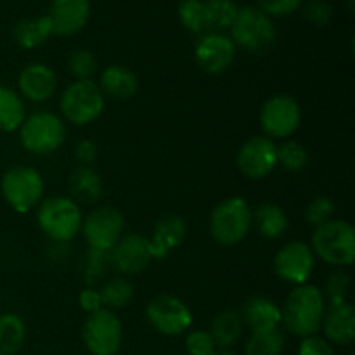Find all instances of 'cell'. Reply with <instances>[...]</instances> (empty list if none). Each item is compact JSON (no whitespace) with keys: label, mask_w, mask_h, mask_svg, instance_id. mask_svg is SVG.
Wrapping results in <instances>:
<instances>
[{"label":"cell","mask_w":355,"mask_h":355,"mask_svg":"<svg viewBox=\"0 0 355 355\" xmlns=\"http://www.w3.org/2000/svg\"><path fill=\"white\" fill-rule=\"evenodd\" d=\"M253 211L243 198H227L210 215V234L218 245L232 246L250 234Z\"/></svg>","instance_id":"obj_4"},{"label":"cell","mask_w":355,"mask_h":355,"mask_svg":"<svg viewBox=\"0 0 355 355\" xmlns=\"http://www.w3.org/2000/svg\"><path fill=\"white\" fill-rule=\"evenodd\" d=\"M17 87H19V96L24 99L31 103H45L55 94L58 76L47 64L33 62L21 69L17 76Z\"/></svg>","instance_id":"obj_18"},{"label":"cell","mask_w":355,"mask_h":355,"mask_svg":"<svg viewBox=\"0 0 355 355\" xmlns=\"http://www.w3.org/2000/svg\"><path fill=\"white\" fill-rule=\"evenodd\" d=\"M66 139V125L58 114L38 111L24 118L19 127V141L28 153L37 156L52 155Z\"/></svg>","instance_id":"obj_5"},{"label":"cell","mask_w":355,"mask_h":355,"mask_svg":"<svg viewBox=\"0 0 355 355\" xmlns=\"http://www.w3.org/2000/svg\"><path fill=\"white\" fill-rule=\"evenodd\" d=\"M82 338L92 355H116L123 342V326L113 311L101 309L87 315Z\"/></svg>","instance_id":"obj_9"},{"label":"cell","mask_w":355,"mask_h":355,"mask_svg":"<svg viewBox=\"0 0 355 355\" xmlns=\"http://www.w3.org/2000/svg\"><path fill=\"white\" fill-rule=\"evenodd\" d=\"M52 35V24L47 16L21 19L14 28V40L23 49H35L45 44Z\"/></svg>","instance_id":"obj_27"},{"label":"cell","mask_w":355,"mask_h":355,"mask_svg":"<svg viewBox=\"0 0 355 355\" xmlns=\"http://www.w3.org/2000/svg\"><path fill=\"white\" fill-rule=\"evenodd\" d=\"M149 324L165 336L184 335L193 324V312L180 298L159 295L146 307Z\"/></svg>","instance_id":"obj_11"},{"label":"cell","mask_w":355,"mask_h":355,"mask_svg":"<svg viewBox=\"0 0 355 355\" xmlns=\"http://www.w3.org/2000/svg\"><path fill=\"white\" fill-rule=\"evenodd\" d=\"M26 338V326L17 314L0 315V355H16Z\"/></svg>","instance_id":"obj_28"},{"label":"cell","mask_w":355,"mask_h":355,"mask_svg":"<svg viewBox=\"0 0 355 355\" xmlns=\"http://www.w3.org/2000/svg\"><path fill=\"white\" fill-rule=\"evenodd\" d=\"M214 355H236V354H232V352H227V350H222V352H215Z\"/></svg>","instance_id":"obj_44"},{"label":"cell","mask_w":355,"mask_h":355,"mask_svg":"<svg viewBox=\"0 0 355 355\" xmlns=\"http://www.w3.org/2000/svg\"><path fill=\"white\" fill-rule=\"evenodd\" d=\"M309 151L297 141H286L277 146V165L288 172H300L309 165Z\"/></svg>","instance_id":"obj_32"},{"label":"cell","mask_w":355,"mask_h":355,"mask_svg":"<svg viewBox=\"0 0 355 355\" xmlns=\"http://www.w3.org/2000/svg\"><path fill=\"white\" fill-rule=\"evenodd\" d=\"M302 0H259V9L269 17L290 16L300 9Z\"/></svg>","instance_id":"obj_40"},{"label":"cell","mask_w":355,"mask_h":355,"mask_svg":"<svg viewBox=\"0 0 355 355\" xmlns=\"http://www.w3.org/2000/svg\"><path fill=\"white\" fill-rule=\"evenodd\" d=\"M107 255H110L111 266L123 276L142 272L148 269L153 260L151 252H149V239L137 232L121 236L120 241L113 246Z\"/></svg>","instance_id":"obj_15"},{"label":"cell","mask_w":355,"mask_h":355,"mask_svg":"<svg viewBox=\"0 0 355 355\" xmlns=\"http://www.w3.org/2000/svg\"><path fill=\"white\" fill-rule=\"evenodd\" d=\"M315 257L311 246L300 241L284 245L274 257V272L286 283L300 286L305 284L314 270Z\"/></svg>","instance_id":"obj_14"},{"label":"cell","mask_w":355,"mask_h":355,"mask_svg":"<svg viewBox=\"0 0 355 355\" xmlns=\"http://www.w3.org/2000/svg\"><path fill=\"white\" fill-rule=\"evenodd\" d=\"M106 252H99V250L89 248L85 260H83V276H85V283H96L97 279L103 277L104 269H106Z\"/></svg>","instance_id":"obj_37"},{"label":"cell","mask_w":355,"mask_h":355,"mask_svg":"<svg viewBox=\"0 0 355 355\" xmlns=\"http://www.w3.org/2000/svg\"><path fill=\"white\" fill-rule=\"evenodd\" d=\"M69 71L76 80H90V76L96 73L97 69V59L87 49H76L69 55Z\"/></svg>","instance_id":"obj_34"},{"label":"cell","mask_w":355,"mask_h":355,"mask_svg":"<svg viewBox=\"0 0 355 355\" xmlns=\"http://www.w3.org/2000/svg\"><path fill=\"white\" fill-rule=\"evenodd\" d=\"M243 322L253 333L277 329L281 324V309L266 297L250 298L243 309Z\"/></svg>","instance_id":"obj_22"},{"label":"cell","mask_w":355,"mask_h":355,"mask_svg":"<svg viewBox=\"0 0 355 355\" xmlns=\"http://www.w3.org/2000/svg\"><path fill=\"white\" fill-rule=\"evenodd\" d=\"M196 62L203 71L220 75L227 71L236 59V45L231 37L222 33H208L198 40L194 49Z\"/></svg>","instance_id":"obj_16"},{"label":"cell","mask_w":355,"mask_h":355,"mask_svg":"<svg viewBox=\"0 0 355 355\" xmlns=\"http://www.w3.org/2000/svg\"><path fill=\"white\" fill-rule=\"evenodd\" d=\"M243 318L236 311H224L217 314L211 321L210 335L217 349H231L243 335Z\"/></svg>","instance_id":"obj_24"},{"label":"cell","mask_w":355,"mask_h":355,"mask_svg":"<svg viewBox=\"0 0 355 355\" xmlns=\"http://www.w3.org/2000/svg\"><path fill=\"white\" fill-rule=\"evenodd\" d=\"M26 118L24 101L16 90L0 85V132H16Z\"/></svg>","instance_id":"obj_26"},{"label":"cell","mask_w":355,"mask_h":355,"mask_svg":"<svg viewBox=\"0 0 355 355\" xmlns=\"http://www.w3.org/2000/svg\"><path fill=\"white\" fill-rule=\"evenodd\" d=\"M186 349L189 355H214L217 352L210 331H203V329L191 331L186 336Z\"/></svg>","instance_id":"obj_38"},{"label":"cell","mask_w":355,"mask_h":355,"mask_svg":"<svg viewBox=\"0 0 355 355\" xmlns=\"http://www.w3.org/2000/svg\"><path fill=\"white\" fill-rule=\"evenodd\" d=\"M304 16L312 26H326L329 24L333 17V9L328 2L324 0H311V2L305 6Z\"/></svg>","instance_id":"obj_39"},{"label":"cell","mask_w":355,"mask_h":355,"mask_svg":"<svg viewBox=\"0 0 355 355\" xmlns=\"http://www.w3.org/2000/svg\"><path fill=\"white\" fill-rule=\"evenodd\" d=\"M324 338L336 345H350L355 338V311L349 302L326 307L321 324Z\"/></svg>","instance_id":"obj_20"},{"label":"cell","mask_w":355,"mask_h":355,"mask_svg":"<svg viewBox=\"0 0 355 355\" xmlns=\"http://www.w3.org/2000/svg\"><path fill=\"white\" fill-rule=\"evenodd\" d=\"M284 336L279 329L252 333L245 347V355H283Z\"/></svg>","instance_id":"obj_31"},{"label":"cell","mask_w":355,"mask_h":355,"mask_svg":"<svg viewBox=\"0 0 355 355\" xmlns=\"http://www.w3.org/2000/svg\"><path fill=\"white\" fill-rule=\"evenodd\" d=\"M187 234V224L180 215L168 214L156 222L153 236L149 238V252L153 260H163L184 243Z\"/></svg>","instance_id":"obj_19"},{"label":"cell","mask_w":355,"mask_h":355,"mask_svg":"<svg viewBox=\"0 0 355 355\" xmlns=\"http://www.w3.org/2000/svg\"><path fill=\"white\" fill-rule=\"evenodd\" d=\"M314 257L335 267L352 266L355 259V229L347 220H329L312 234Z\"/></svg>","instance_id":"obj_3"},{"label":"cell","mask_w":355,"mask_h":355,"mask_svg":"<svg viewBox=\"0 0 355 355\" xmlns=\"http://www.w3.org/2000/svg\"><path fill=\"white\" fill-rule=\"evenodd\" d=\"M44 179L31 166H10L2 177L0 189L6 203L17 214H28L44 196Z\"/></svg>","instance_id":"obj_7"},{"label":"cell","mask_w":355,"mask_h":355,"mask_svg":"<svg viewBox=\"0 0 355 355\" xmlns=\"http://www.w3.org/2000/svg\"><path fill=\"white\" fill-rule=\"evenodd\" d=\"M259 118L267 137L288 139L300 127V104L291 96H286V94L274 96L263 104Z\"/></svg>","instance_id":"obj_12"},{"label":"cell","mask_w":355,"mask_h":355,"mask_svg":"<svg viewBox=\"0 0 355 355\" xmlns=\"http://www.w3.org/2000/svg\"><path fill=\"white\" fill-rule=\"evenodd\" d=\"M78 305L83 312H87V314H94V312L101 311V309H103V300H101L99 290L85 288V290L80 291Z\"/></svg>","instance_id":"obj_43"},{"label":"cell","mask_w":355,"mask_h":355,"mask_svg":"<svg viewBox=\"0 0 355 355\" xmlns=\"http://www.w3.org/2000/svg\"><path fill=\"white\" fill-rule=\"evenodd\" d=\"M253 224L257 225V231L262 238L279 239L286 232L290 222L283 208L272 203H262L253 211Z\"/></svg>","instance_id":"obj_25"},{"label":"cell","mask_w":355,"mask_h":355,"mask_svg":"<svg viewBox=\"0 0 355 355\" xmlns=\"http://www.w3.org/2000/svg\"><path fill=\"white\" fill-rule=\"evenodd\" d=\"M326 298L314 284H300L290 291L281 309V324L291 335L307 338L321 329L326 314Z\"/></svg>","instance_id":"obj_1"},{"label":"cell","mask_w":355,"mask_h":355,"mask_svg":"<svg viewBox=\"0 0 355 355\" xmlns=\"http://www.w3.org/2000/svg\"><path fill=\"white\" fill-rule=\"evenodd\" d=\"M37 222L49 239L66 245L82 231L83 215L78 203L69 196H52L38 205Z\"/></svg>","instance_id":"obj_2"},{"label":"cell","mask_w":355,"mask_h":355,"mask_svg":"<svg viewBox=\"0 0 355 355\" xmlns=\"http://www.w3.org/2000/svg\"><path fill=\"white\" fill-rule=\"evenodd\" d=\"M350 288V276L345 270H338V272H333L331 276L326 281V286L322 291L324 298L329 302V305L343 304L347 302V291Z\"/></svg>","instance_id":"obj_35"},{"label":"cell","mask_w":355,"mask_h":355,"mask_svg":"<svg viewBox=\"0 0 355 355\" xmlns=\"http://www.w3.org/2000/svg\"><path fill=\"white\" fill-rule=\"evenodd\" d=\"M207 30H225L231 28L238 16L239 7L232 0H203Z\"/></svg>","instance_id":"obj_30"},{"label":"cell","mask_w":355,"mask_h":355,"mask_svg":"<svg viewBox=\"0 0 355 355\" xmlns=\"http://www.w3.org/2000/svg\"><path fill=\"white\" fill-rule=\"evenodd\" d=\"M231 40L248 52H263L276 42V26L259 7L245 6L232 23Z\"/></svg>","instance_id":"obj_8"},{"label":"cell","mask_w":355,"mask_h":355,"mask_svg":"<svg viewBox=\"0 0 355 355\" xmlns=\"http://www.w3.org/2000/svg\"><path fill=\"white\" fill-rule=\"evenodd\" d=\"M99 155V148L94 141H80L75 148V158L80 163V166H90L97 159Z\"/></svg>","instance_id":"obj_42"},{"label":"cell","mask_w":355,"mask_h":355,"mask_svg":"<svg viewBox=\"0 0 355 355\" xmlns=\"http://www.w3.org/2000/svg\"><path fill=\"white\" fill-rule=\"evenodd\" d=\"M125 231V217L114 207H101L90 211L82 222V234L92 250L110 253Z\"/></svg>","instance_id":"obj_10"},{"label":"cell","mask_w":355,"mask_h":355,"mask_svg":"<svg viewBox=\"0 0 355 355\" xmlns=\"http://www.w3.org/2000/svg\"><path fill=\"white\" fill-rule=\"evenodd\" d=\"M106 97L101 92L97 82L76 80L64 89L59 101V107L66 121L73 125H89L103 114Z\"/></svg>","instance_id":"obj_6"},{"label":"cell","mask_w":355,"mask_h":355,"mask_svg":"<svg viewBox=\"0 0 355 355\" xmlns=\"http://www.w3.org/2000/svg\"><path fill=\"white\" fill-rule=\"evenodd\" d=\"M90 16L89 0H52L49 21L52 33L59 37H71L87 24Z\"/></svg>","instance_id":"obj_17"},{"label":"cell","mask_w":355,"mask_h":355,"mask_svg":"<svg viewBox=\"0 0 355 355\" xmlns=\"http://www.w3.org/2000/svg\"><path fill=\"white\" fill-rule=\"evenodd\" d=\"M333 214H335V203L329 198L318 196L309 203L307 210H305V218L311 225L319 227V225L333 220Z\"/></svg>","instance_id":"obj_36"},{"label":"cell","mask_w":355,"mask_h":355,"mask_svg":"<svg viewBox=\"0 0 355 355\" xmlns=\"http://www.w3.org/2000/svg\"><path fill=\"white\" fill-rule=\"evenodd\" d=\"M239 172L252 180L266 179L277 166V146L267 135L250 137L236 156Z\"/></svg>","instance_id":"obj_13"},{"label":"cell","mask_w":355,"mask_h":355,"mask_svg":"<svg viewBox=\"0 0 355 355\" xmlns=\"http://www.w3.org/2000/svg\"><path fill=\"white\" fill-rule=\"evenodd\" d=\"M298 355H335L331 343L326 338L318 335H312L304 338V342L300 343V350Z\"/></svg>","instance_id":"obj_41"},{"label":"cell","mask_w":355,"mask_h":355,"mask_svg":"<svg viewBox=\"0 0 355 355\" xmlns=\"http://www.w3.org/2000/svg\"><path fill=\"white\" fill-rule=\"evenodd\" d=\"M177 12H179V19L186 30L193 31V33H203L207 30L203 0H182Z\"/></svg>","instance_id":"obj_33"},{"label":"cell","mask_w":355,"mask_h":355,"mask_svg":"<svg viewBox=\"0 0 355 355\" xmlns=\"http://www.w3.org/2000/svg\"><path fill=\"white\" fill-rule=\"evenodd\" d=\"M101 300H103V309L107 311H116V309H125L134 298L135 290L134 284L127 277H113L107 281L99 290Z\"/></svg>","instance_id":"obj_29"},{"label":"cell","mask_w":355,"mask_h":355,"mask_svg":"<svg viewBox=\"0 0 355 355\" xmlns=\"http://www.w3.org/2000/svg\"><path fill=\"white\" fill-rule=\"evenodd\" d=\"M69 198L75 203L94 205L103 196V179L92 166H78L73 170L68 180Z\"/></svg>","instance_id":"obj_23"},{"label":"cell","mask_w":355,"mask_h":355,"mask_svg":"<svg viewBox=\"0 0 355 355\" xmlns=\"http://www.w3.org/2000/svg\"><path fill=\"white\" fill-rule=\"evenodd\" d=\"M99 89L104 97H111L116 101H127L137 94L139 82L134 71L120 64H111L101 73Z\"/></svg>","instance_id":"obj_21"}]
</instances>
